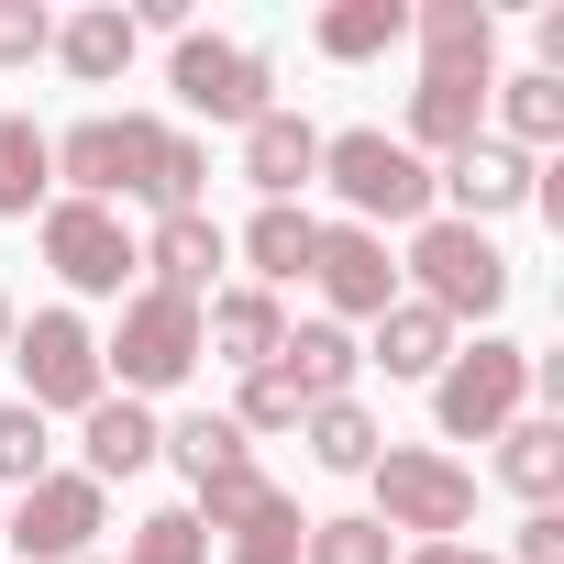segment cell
I'll return each instance as SVG.
<instances>
[{
  "label": "cell",
  "mask_w": 564,
  "mask_h": 564,
  "mask_svg": "<svg viewBox=\"0 0 564 564\" xmlns=\"http://www.w3.org/2000/svg\"><path fill=\"white\" fill-rule=\"evenodd\" d=\"M322 188H333L344 221H366V232H421V221H432V166H421L388 122L322 133Z\"/></svg>",
  "instance_id": "obj_1"
},
{
  "label": "cell",
  "mask_w": 564,
  "mask_h": 564,
  "mask_svg": "<svg viewBox=\"0 0 564 564\" xmlns=\"http://www.w3.org/2000/svg\"><path fill=\"white\" fill-rule=\"evenodd\" d=\"M366 487H377V531L388 542H465L476 531V465H454L443 443H388L377 465H366Z\"/></svg>",
  "instance_id": "obj_2"
},
{
  "label": "cell",
  "mask_w": 564,
  "mask_h": 564,
  "mask_svg": "<svg viewBox=\"0 0 564 564\" xmlns=\"http://www.w3.org/2000/svg\"><path fill=\"white\" fill-rule=\"evenodd\" d=\"M399 289L465 333V322H487V311L509 300V254H498V232H476V221H443V210H432V221L410 232V254H399Z\"/></svg>",
  "instance_id": "obj_3"
},
{
  "label": "cell",
  "mask_w": 564,
  "mask_h": 564,
  "mask_svg": "<svg viewBox=\"0 0 564 564\" xmlns=\"http://www.w3.org/2000/svg\"><path fill=\"white\" fill-rule=\"evenodd\" d=\"M100 377H111L122 399H166V388H188V377H199V311L166 300V289H133L122 322L100 333Z\"/></svg>",
  "instance_id": "obj_4"
},
{
  "label": "cell",
  "mask_w": 564,
  "mask_h": 564,
  "mask_svg": "<svg viewBox=\"0 0 564 564\" xmlns=\"http://www.w3.org/2000/svg\"><path fill=\"white\" fill-rule=\"evenodd\" d=\"M520 410H531V344H509V333L454 344V366L432 377V421H443V443H498Z\"/></svg>",
  "instance_id": "obj_5"
},
{
  "label": "cell",
  "mask_w": 564,
  "mask_h": 564,
  "mask_svg": "<svg viewBox=\"0 0 564 564\" xmlns=\"http://www.w3.org/2000/svg\"><path fill=\"white\" fill-rule=\"evenodd\" d=\"M12 366H23V410H45V421H78V410L111 399L100 333H89L78 311H23V322H12Z\"/></svg>",
  "instance_id": "obj_6"
},
{
  "label": "cell",
  "mask_w": 564,
  "mask_h": 564,
  "mask_svg": "<svg viewBox=\"0 0 564 564\" xmlns=\"http://www.w3.org/2000/svg\"><path fill=\"white\" fill-rule=\"evenodd\" d=\"M34 232H45V265L67 276L78 300H133V289H144V254H133V221H122V210H100V199H45Z\"/></svg>",
  "instance_id": "obj_7"
},
{
  "label": "cell",
  "mask_w": 564,
  "mask_h": 564,
  "mask_svg": "<svg viewBox=\"0 0 564 564\" xmlns=\"http://www.w3.org/2000/svg\"><path fill=\"white\" fill-rule=\"evenodd\" d=\"M100 531H111V487H89L78 465L34 476L23 498H0V542H12L23 564H78Z\"/></svg>",
  "instance_id": "obj_8"
},
{
  "label": "cell",
  "mask_w": 564,
  "mask_h": 564,
  "mask_svg": "<svg viewBox=\"0 0 564 564\" xmlns=\"http://www.w3.org/2000/svg\"><path fill=\"white\" fill-rule=\"evenodd\" d=\"M166 89H177V111H199V122H265L276 100V67H265V45H232V34H177V56H166Z\"/></svg>",
  "instance_id": "obj_9"
},
{
  "label": "cell",
  "mask_w": 564,
  "mask_h": 564,
  "mask_svg": "<svg viewBox=\"0 0 564 564\" xmlns=\"http://www.w3.org/2000/svg\"><path fill=\"white\" fill-rule=\"evenodd\" d=\"M155 111H89V122H67L56 133V199H100V210H122L133 188H144V155H155Z\"/></svg>",
  "instance_id": "obj_10"
},
{
  "label": "cell",
  "mask_w": 564,
  "mask_h": 564,
  "mask_svg": "<svg viewBox=\"0 0 564 564\" xmlns=\"http://www.w3.org/2000/svg\"><path fill=\"white\" fill-rule=\"evenodd\" d=\"M531 188H542V166H531L520 144H498V133H476L465 155L432 166V210H443V221H476V232L509 221V210H531Z\"/></svg>",
  "instance_id": "obj_11"
},
{
  "label": "cell",
  "mask_w": 564,
  "mask_h": 564,
  "mask_svg": "<svg viewBox=\"0 0 564 564\" xmlns=\"http://www.w3.org/2000/svg\"><path fill=\"white\" fill-rule=\"evenodd\" d=\"M311 289H322V322H377L388 300H399V254H388V232H366V221H322V254H311Z\"/></svg>",
  "instance_id": "obj_12"
},
{
  "label": "cell",
  "mask_w": 564,
  "mask_h": 564,
  "mask_svg": "<svg viewBox=\"0 0 564 564\" xmlns=\"http://www.w3.org/2000/svg\"><path fill=\"white\" fill-rule=\"evenodd\" d=\"M133 254H144V289H166V300H188V311H199V300H221L232 232H221L210 210H166V221H155V232H144Z\"/></svg>",
  "instance_id": "obj_13"
},
{
  "label": "cell",
  "mask_w": 564,
  "mask_h": 564,
  "mask_svg": "<svg viewBox=\"0 0 564 564\" xmlns=\"http://www.w3.org/2000/svg\"><path fill=\"white\" fill-rule=\"evenodd\" d=\"M276 344H289V300L276 289H221V300H199V366H232V377H254V366H276Z\"/></svg>",
  "instance_id": "obj_14"
},
{
  "label": "cell",
  "mask_w": 564,
  "mask_h": 564,
  "mask_svg": "<svg viewBox=\"0 0 564 564\" xmlns=\"http://www.w3.org/2000/svg\"><path fill=\"white\" fill-rule=\"evenodd\" d=\"M454 344H465V333H454L443 311H421V300L399 289V300H388V311L366 322V344H355V355H366V366H377L388 388H432V377L454 366Z\"/></svg>",
  "instance_id": "obj_15"
},
{
  "label": "cell",
  "mask_w": 564,
  "mask_h": 564,
  "mask_svg": "<svg viewBox=\"0 0 564 564\" xmlns=\"http://www.w3.org/2000/svg\"><path fill=\"white\" fill-rule=\"evenodd\" d=\"M188 509H199V531H210V542H289V531H311V520H300V498L276 487L265 465H232V476H210Z\"/></svg>",
  "instance_id": "obj_16"
},
{
  "label": "cell",
  "mask_w": 564,
  "mask_h": 564,
  "mask_svg": "<svg viewBox=\"0 0 564 564\" xmlns=\"http://www.w3.org/2000/svg\"><path fill=\"white\" fill-rule=\"evenodd\" d=\"M410 45H421V78H498V12L487 0H421Z\"/></svg>",
  "instance_id": "obj_17"
},
{
  "label": "cell",
  "mask_w": 564,
  "mask_h": 564,
  "mask_svg": "<svg viewBox=\"0 0 564 564\" xmlns=\"http://www.w3.org/2000/svg\"><path fill=\"white\" fill-rule=\"evenodd\" d=\"M243 177H254V199H311V188H322V122H311V111L243 122Z\"/></svg>",
  "instance_id": "obj_18"
},
{
  "label": "cell",
  "mask_w": 564,
  "mask_h": 564,
  "mask_svg": "<svg viewBox=\"0 0 564 564\" xmlns=\"http://www.w3.org/2000/svg\"><path fill=\"white\" fill-rule=\"evenodd\" d=\"M487 89H498V78H421V89H410V133H399V144H410L421 166L465 155V144L487 133Z\"/></svg>",
  "instance_id": "obj_19"
},
{
  "label": "cell",
  "mask_w": 564,
  "mask_h": 564,
  "mask_svg": "<svg viewBox=\"0 0 564 564\" xmlns=\"http://www.w3.org/2000/svg\"><path fill=\"white\" fill-rule=\"evenodd\" d=\"M155 432H166V421H155L144 399H122V388H111L100 410H78V476H89V487L144 476V465H155Z\"/></svg>",
  "instance_id": "obj_20"
},
{
  "label": "cell",
  "mask_w": 564,
  "mask_h": 564,
  "mask_svg": "<svg viewBox=\"0 0 564 564\" xmlns=\"http://www.w3.org/2000/svg\"><path fill=\"white\" fill-rule=\"evenodd\" d=\"M232 254L254 265V289L289 300L300 276H311V254H322V221H311L300 199H254V221H243V243H232Z\"/></svg>",
  "instance_id": "obj_21"
},
{
  "label": "cell",
  "mask_w": 564,
  "mask_h": 564,
  "mask_svg": "<svg viewBox=\"0 0 564 564\" xmlns=\"http://www.w3.org/2000/svg\"><path fill=\"white\" fill-rule=\"evenodd\" d=\"M276 377L300 388V410H322V399H355V377H366V355H355V333L344 322H289V344H276Z\"/></svg>",
  "instance_id": "obj_22"
},
{
  "label": "cell",
  "mask_w": 564,
  "mask_h": 564,
  "mask_svg": "<svg viewBox=\"0 0 564 564\" xmlns=\"http://www.w3.org/2000/svg\"><path fill=\"white\" fill-rule=\"evenodd\" d=\"M133 45H144V34H133L122 0H89V12H67V23H56V45H45V56H56L78 89H111V78L133 67Z\"/></svg>",
  "instance_id": "obj_23"
},
{
  "label": "cell",
  "mask_w": 564,
  "mask_h": 564,
  "mask_svg": "<svg viewBox=\"0 0 564 564\" xmlns=\"http://www.w3.org/2000/svg\"><path fill=\"white\" fill-rule=\"evenodd\" d=\"M56 199V133L34 111H0V221H34Z\"/></svg>",
  "instance_id": "obj_24"
},
{
  "label": "cell",
  "mask_w": 564,
  "mask_h": 564,
  "mask_svg": "<svg viewBox=\"0 0 564 564\" xmlns=\"http://www.w3.org/2000/svg\"><path fill=\"white\" fill-rule=\"evenodd\" d=\"M498 487H509V498H531V509H553V498H564V421L520 410V421L498 432Z\"/></svg>",
  "instance_id": "obj_25"
},
{
  "label": "cell",
  "mask_w": 564,
  "mask_h": 564,
  "mask_svg": "<svg viewBox=\"0 0 564 564\" xmlns=\"http://www.w3.org/2000/svg\"><path fill=\"white\" fill-rule=\"evenodd\" d=\"M311 45L333 67H377L388 45H410V0H333V12L311 23Z\"/></svg>",
  "instance_id": "obj_26"
},
{
  "label": "cell",
  "mask_w": 564,
  "mask_h": 564,
  "mask_svg": "<svg viewBox=\"0 0 564 564\" xmlns=\"http://www.w3.org/2000/svg\"><path fill=\"white\" fill-rule=\"evenodd\" d=\"M300 443H311L322 476H366V465L388 454V432H377L366 399H322V410H300Z\"/></svg>",
  "instance_id": "obj_27"
},
{
  "label": "cell",
  "mask_w": 564,
  "mask_h": 564,
  "mask_svg": "<svg viewBox=\"0 0 564 564\" xmlns=\"http://www.w3.org/2000/svg\"><path fill=\"white\" fill-rule=\"evenodd\" d=\"M487 111H498V144H520V155L564 144V78H542V67L498 78V89H487Z\"/></svg>",
  "instance_id": "obj_28"
},
{
  "label": "cell",
  "mask_w": 564,
  "mask_h": 564,
  "mask_svg": "<svg viewBox=\"0 0 564 564\" xmlns=\"http://www.w3.org/2000/svg\"><path fill=\"white\" fill-rule=\"evenodd\" d=\"M155 454H166V465H177L188 487H210V476L254 465V443H243V432H232L221 410H188V421H166V432H155Z\"/></svg>",
  "instance_id": "obj_29"
},
{
  "label": "cell",
  "mask_w": 564,
  "mask_h": 564,
  "mask_svg": "<svg viewBox=\"0 0 564 564\" xmlns=\"http://www.w3.org/2000/svg\"><path fill=\"white\" fill-rule=\"evenodd\" d=\"M199 188H210V144L166 122V133H155V155H144V188H133V199L166 221V210H199Z\"/></svg>",
  "instance_id": "obj_30"
},
{
  "label": "cell",
  "mask_w": 564,
  "mask_h": 564,
  "mask_svg": "<svg viewBox=\"0 0 564 564\" xmlns=\"http://www.w3.org/2000/svg\"><path fill=\"white\" fill-rule=\"evenodd\" d=\"M34 476H56V421L45 410H23V399H0V487H34Z\"/></svg>",
  "instance_id": "obj_31"
},
{
  "label": "cell",
  "mask_w": 564,
  "mask_h": 564,
  "mask_svg": "<svg viewBox=\"0 0 564 564\" xmlns=\"http://www.w3.org/2000/svg\"><path fill=\"white\" fill-rule=\"evenodd\" d=\"M111 564H210V531H199V509H144Z\"/></svg>",
  "instance_id": "obj_32"
},
{
  "label": "cell",
  "mask_w": 564,
  "mask_h": 564,
  "mask_svg": "<svg viewBox=\"0 0 564 564\" xmlns=\"http://www.w3.org/2000/svg\"><path fill=\"white\" fill-rule=\"evenodd\" d=\"M300 564H399V542H388L366 509H344V520H311V531H300Z\"/></svg>",
  "instance_id": "obj_33"
},
{
  "label": "cell",
  "mask_w": 564,
  "mask_h": 564,
  "mask_svg": "<svg viewBox=\"0 0 564 564\" xmlns=\"http://www.w3.org/2000/svg\"><path fill=\"white\" fill-rule=\"evenodd\" d=\"M221 421H232L243 443H254V432H300V388L276 377V366H254V377L232 388V410H221Z\"/></svg>",
  "instance_id": "obj_34"
},
{
  "label": "cell",
  "mask_w": 564,
  "mask_h": 564,
  "mask_svg": "<svg viewBox=\"0 0 564 564\" xmlns=\"http://www.w3.org/2000/svg\"><path fill=\"white\" fill-rule=\"evenodd\" d=\"M56 45V12H45V0H0V67H34Z\"/></svg>",
  "instance_id": "obj_35"
},
{
  "label": "cell",
  "mask_w": 564,
  "mask_h": 564,
  "mask_svg": "<svg viewBox=\"0 0 564 564\" xmlns=\"http://www.w3.org/2000/svg\"><path fill=\"white\" fill-rule=\"evenodd\" d=\"M498 564H564V509H531L520 531H509V553Z\"/></svg>",
  "instance_id": "obj_36"
},
{
  "label": "cell",
  "mask_w": 564,
  "mask_h": 564,
  "mask_svg": "<svg viewBox=\"0 0 564 564\" xmlns=\"http://www.w3.org/2000/svg\"><path fill=\"white\" fill-rule=\"evenodd\" d=\"M399 564H498V553H476V542H399Z\"/></svg>",
  "instance_id": "obj_37"
},
{
  "label": "cell",
  "mask_w": 564,
  "mask_h": 564,
  "mask_svg": "<svg viewBox=\"0 0 564 564\" xmlns=\"http://www.w3.org/2000/svg\"><path fill=\"white\" fill-rule=\"evenodd\" d=\"M221 564H300V531L289 542H221Z\"/></svg>",
  "instance_id": "obj_38"
},
{
  "label": "cell",
  "mask_w": 564,
  "mask_h": 564,
  "mask_svg": "<svg viewBox=\"0 0 564 564\" xmlns=\"http://www.w3.org/2000/svg\"><path fill=\"white\" fill-rule=\"evenodd\" d=\"M12 322H23V311H12V289H0V355H12Z\"/></svg>",
  "instance_id": "obj_39"
},
{
  "label": "cell",
  "mask_w": 564,
  "mask_h": 564,
  "mask_svg": "<svg viewBox=\"0 0 564 564\" xmlns=\"http://www.w3.org/2000/svg\"><path fill=\"white\" fill-rule=\"evenodd\" d=\"M78 564H111V553H78Z\"/></svg>",
  "instance_id": "obj_40"
}]
</instances>
